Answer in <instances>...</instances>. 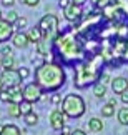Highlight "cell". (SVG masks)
Returning a JSON list of instances; mask_svg holds the SVG:
<instances>
[{
    "label": "cell",
    "mask_w": 128,
    "mask_h": 135,
    "mask_svg": "<svg viewBox=\"0 0 128 135\" xmlns=\"http://www.w3.org/2000/svg\"><path fill=\"white\" fill-rule=\"evenodd\" d=\"M70 135H86V132H85V130H81V128H75V130H71Z\"/></svg>",
    "instance_id": "34"
},
{
    "label": "cell",
    "mask_w": 128,
    "mask_h": 135,
    "mask_svg": "<svg viewBox=\"0 0 128 135\" xmlns=\"http://www.w3.org/2000/svg\"><path fill=\"white\" fill-rule=\"evenodd\" d=\"M71 2H75L76 5H83V3H86L88 0H71Z\"/></svg>",
    "instance_id": "37"
},
{
    "label": "cell",
    "mask_w": 128,
    "mask_h": 135,
    "mask_svg": "<svg viewBox=\"0 0 128 135\" xmlns=\"http://www.w3.org/2000/svg\"><path fill=\"white\" fill-rule=\"evenodd\" d=\"M81 5H76L75 2H70L66 7L63 8V15L68 22H76V20L81 18Z\"/></svg>",
    "instance_id": "9"
},
{
    "label": "cell",
    "mask_w": 128,
    "mask_h": 135,
    "mask_svg": "<svg viewBox=\"0 0 128 135\" xmlns=\"http://www.w3.org/2000/svg\"><path fill=\"white\" fill-rule=\"evenodd\" d=\"M108 103H110V105H113V107H116V98H110Z\"/></svg>",
    "instance_id": "38"
},
{
    "label": "cell",
    "mask_w": 128,
    "mask_h": 135,
    "mask_svg": "<svg viewBox=\"0 0 128 135\" xmlns=\"http://www.w3.org/2000/svg\"><path fill=\"white\" fill-rule=\"evenodd\" d=\"M105 128V125H103V122H101V118H98V117H91L90 120H88V130L90 132H95V133H98V132H101Z\"/></svg>",
    "instance_id": "14"
},
{
    "label": "cell",
    "mask_w": 128,
    "mask_h": 135,
    "mask_svg": "<svg viewBox=\"0 0 128 135\" xmlns=\"http://www.w3.org/2000/svg\"><path fill=\"white\" fill-rule=\"evenodd\" d=\"M3 87H5V84H3V80H2V74H0V92L3 90Z\"/></svg>",
    "instance_id": "39"
},
{
    "label": "cell",
    "mask_w": 128,
    "mask_h": 135,
    "mask_svg": "<svg viewBox=\"0 0 128 135\" xmlns=\"http://www.w3.org/2000/svg\"><path fill=\"white\" fill-rule=\"evenodd\" d=\"M3 69V65H2V57H0V70Z\"/></svg>",
    "instance_id": "40"
},
{
    "label": "cell",
    "mask_w": 128,
    "mask_h": 135,
    "mask_svg": "<svg viewBox=\"0 0 128 135\" xmlns=\"http://www.w3.org/2000/svg\"><path fill=\"white\" fill-rule=\"evenodd\" d=\"M55 44L58 47V52H60V57L65 60V62H73V60H78L83 57V49H81V44L75 38L73 33H60Z\"/></svg>",
    "instance_id": "2"
},
{
    "label": "cell",
    "mask_w": 128,
    "mask_h": 135,
    "mask_svg": "<svg viewBox=\"0 0 128 135\" xmlns=\"http://www.w3.org/2000/svg\"><path fill=\"white\" fill-rule=\"evenodd\" d=\"M2 15H3V13H2V12H0V18H2Z\"/></svg>",
    "instance_id": "42"
},
{
    "label": "cell",
    "mask_w": 128,
    "mask_h": 135,
    "mask_svg": "<svg viewBox=\"0 0 128 135\" xmlns=\"http://www.w3.org/2000/svg\"><path fill=\"white\" fill-rule=\"evenodd\" d=\"M2 80L5 87H17V85H22V77L18 74V69L17 70H3L2 72Z\"/></svg>",
    "instance_id": "8"
},
{
    "label": "cell",
    "mask_w": 128,
    "mask_h": 135,
    "mask_svg": "<svg viewBox=\"0 0 128 135\" xmlns=\"http://www.w3.org/2000/svg\"><path fill=\"white\" fill-rule=\"evenodd\" d=\"M120 98H121V102H123L125 105H128V90L121 93V95H120Z\"/></svg>",
    "instance_id": "33"
},
{
    "label": "cell",
    "mask_w": 128,
    "mask_h": 135,
    "mask_svg": "<svg viewBox=\"0 0 128 135\" xmlns=\"http://www.w3.org/2000/svg\"><path fill=\"white\" fill-rule=\"evenodd\" d=\"M15 25H17V28H25L28 25V20L25 18V17H18V20H17V23H15Z\"/></svg>",
    "instance_id": "26"
},
{
    "label": "cell",
    "mask_w": 128,
    "mask_h": 135,
    "mask_svg": "<svg viewBox=\"0 0 128 135\" xmlns=\"http://www.w3.org/2000/svg\"><path fill=\"white\" fill-rule=\"evenodd\" d=\"M110 84H111V90L116 95H121L123 92L128 90V80L125 77H115V79H111Z\"/></svg>",
    "instance_id": "11"
},
{
    "label": "cell",
    "mask_w": 128,
    "mask_h": 135,
    "mask_svg": "<svg viewBox=\"0 0 128 135\" xmlns=\"http://www.w3.org/2000/svg\"><path fill=\"white\" fill-rule=\"evenodd\" d=\"M2 65H3V70H17L15 69V57L13 55L2 57Z\"/></svg>",
    "instance_id": "17"
},
{
    "label": "cell",
    "mask_w": 128,
    "mask_h": 135,
    "mask_svg": "<svg viewBox=\"0 0 128 135\" xmlns=\"http://www.w3.org/2000/svg\"><path fill=\"white\" fill-rule=\"evenodd\" d=\"M35 82L45 92H57L65 84V70L60 64L43 62L35 70Z\"/></svg>",
    "instance_id": "1"
},
{
    "label": "cell",
    "mask_w": 128,
    "mask_h": 135,
    "mask_svg": "<svg viewBox=\"0 0 128 135\" xmlns=\"http://www.w3.org/2000/svg\"><path fill=\"white\" fill-rule=\"evenodd\" d=\"M8 115L12 118H18L22 117V110H20L18 103H8Z\"/></svg>",
    "instance_id": "19"
},
{
    "label": "cell",
    "mask_w": 128,
    "mask_h": 135,
    "mask_svg": "<svg viewBox=\"0 0 128 135\" xmlns=\"http://www.w3.org/2000/svg\"><path fill=\"white\" fill-rule=\"evenodd\" d=\"M70 133H71V128L65 125V127L62 128V135H70Z\"/></svg>",
    "instance_id": "35"
},
{
    "label": "cell",
    "mask_w": 128,
    "mask_h": 135,
    "mask_svg": "<svg viewBox=\"0 0 128 135\" xmlns=\"http://www.w3.org/2000/svg\"><path fill=\"white\" fill-rule=\"evenodd\" d=\"M40 30L43 32V37H47L50 40H57V37L60 35V28H58V17L53 13H47L40 18L38 22Z\"/></svg>",
    "instance_id": "5"
},
{
    "label": "cell",
    "mask_w": 128,
    "mask_h": 135,
    "mask_svg": "<svg viewBox=\"0 0 128 135\" xmlns=\"http://www.w3.org/2000/svg\"><path fill=\"white\" fill-rule=\"evenodd\" d=\"M2 18L5 20V22L15 25V23H17V20H18V13L15 12V10H10V12H7L5 15H2Z\"/></svg>",
    "instance_id": "21"
},
{
    "label": "cell",
    "mask_w": 128,
    "mask_h": 135,
    "mask_svg": "<svg viewBox=\"0 0 128 135\" xmlns=\"http://www.w3.org/2000/svg\"><path fill=\"white\" fill-rule=\"evenodd\" d=\"M15 33V28L12 23L5 22L3 18H0V44H5L7 40H10Z\"/></svg>",
    "instance_id": "10"
},
{
    "label": "cell",
    "mask_w": 128,
    "mask_h": 135,
    "mask_svg": "<svg viewBox=\"0 0 128 135\" xmlns=\"http://www.w3.org/2000/svg\"><path fill=\"white\" fill-rule=\"evenodd\" d=\"M48 122H50V127L53 128V130H60L62 132V128L66 125V115L62 108H55V110L50 112L48 115Z\"/></svg>",
    "instance_id": "7"
},
{
    "label": "cell",
    "mask_w": 128,
    "mask_h": 135,
    "mask_svg": "<svg viewBox=\"0 0 128 135\" xmlns=\"http://www.w3.org/2000/svg\"><path fill=\"white\" fill-rule=\"evenodd\" d=\"M116 117H118V122L121 125H128V107L120 108L118 113H116Z\"/></svg>",
    "instance_id": "22"
},
{
    "label": "cell",
    "mask_w": 128,
    "mask_h": 135,
    "mask_svg": "<svg viewBox=\"0 0 128 135\" xmlns=\"http://www.w3.org/2000/svg\"><path fill=\"white\" fill-rule=\"evenodd\" d=\"M62 100H63V98H62V95H60V93H53V95L50 97V102L55 103V105H57V103H62Z\"/></svg>",
    "instance_id": "29"
},
{
    "label": "cell",
    "mask_w": 128,
    "mask_h": 135,
    "mask_svg": "<svg viewBox=\"0 0 128 135\" xmlns=\"http://www.w3.org/2000/svg\"><path fill=\"white\" fill-rule=\"evenodd\" d=\"M0 100H2L3 103H10V93L7 90H2L0 92Z\"/></svg>",
    "instance_id": "27"
},
{
    "label": "cell",
    "mask_w": 128,
    "mask_h": 135,
    "mask_svg": "<svg viewBox=\"0 0 128 135\" xmlns=\"http://www.w3.org/2000/svg\"><path fill=\"white\" fill-rule=\"evenodd\" d=\"M98 60V59H96ZM96 60H86L81 65L76 67L75 70V85L83 89V87L90 84H96L100 80V65L96 64Z\"/></svg>",
    "instance_id": "3"
},
{
    "label": "cell",
    "mask_w": 128,
    "mask_h": 135,
    "mask_svg": "<svg viewBox=\"0 0 128 135\" xmlns=\"http://www.w3.org/2000/svg\"><path fill=\"white\" fill-rule=\"evenodd\" d=\"M0 135H22V130L13 123H7L3 125V130L0 132Z\"/></svg>",
    "instance_id": "16"
},
{
    "label": "cell",
    "mask_w": 128,
    "mask_h": 135,
    "mask_svg": "<svg viewBox=\"0 0 128 135\" xmlns=\"http://www.w3.org/2000/svg\"><path fill=\"white\" fill-rule=\"evenodd\" d=\"M27 35H28V40H30V42H33V44H37V42H40V40L43 38V32L40 30L38 25L30 28L28 32H27Z\"/></svg>",
    "instance_id": "15"
},
{
    "label": "cell",
    "mask_w": 128,
    "mask_h": 135,
    "mask_svg": "<svg viewBox=\"0 0 128 135\" xmlns=\"http://www.w3.org/2000/svg\"><path fill=\"white\" fill-rule=\"evenodd\" d=\"M70 2H71V0H60V7L65 8V7H66V5H68Z\"/></svg>",
    "instance_id": "36"
},
{
    "label": "cell",
    "mask_w": 128,
    "mask_h": 135,
    "mask_svg": "<svg viewBox=\"0 0 128 135\" xmlns=\"http://www.w3.org/2000/svg\"><path fill=\"white\" fill-rule=\"evenodd\" d=\"M22 2L27 5V7H37L40 3V0H22Z\"/></svg>",
    "instance_id": "30"
},
{
    "label": "cell",
    "mask_w": 128,
    "mask_h": 135,
    "mask_svg": "<svg viewBox=\"0 0 128 135\" xmlns=\"http://www.w3.org/2000/svg\"><path fill=\"white\" fill-rule=\"evenodd\" d=\"M5 55H13V50L7 44H0V57H5Z\"/></svg>",
    "instance_id": "25"
},
{
    "label": "cell",
    "mask_w": 128,
    "mask_h": 135,
    "mask_svg": "<svg viewBox=\"0 0 128 135\" xmlns=\"http://www.w3.org/2000/svg\"><path fill=\"white\" fill-rule=\"evenodd\" d=\"M12 44L15 49H27L30 40H28V35L25 32H15L13 37H12Z\"/></svg>",
    "instance_id": "12"
},
{
    "label": "cell",
    "mask_w": 128,
    "mask_h": 135,
    "mask_svg": "<svg viewBox=\"0 0 128 135\" xmlns=\"http://www.w3.org/2000/svg\"><path fill=\"white\" fill-rule=\"evenodd\" d=\"M52 44H53V40H50V38H47V37H43L40 42L35 44V49H37L38 55L48 57V55H50V49H52Z\"/></svg>",
    "instance_id": "13"
},
{
    "label": "cell",
    "mask_w": 128,
    "mask_h": 135,
    "mask_svg": "<svg viewBox=\"0 0 128 135\" xmlns=\"http://www.w3.org/2000/svg\"><path fill=\"white\" fill-rule=\"evenodd\" d=\"M62 110L65 112V115L70 117V118H80L86 110L83 97L76 95V93H68V95H65L63 100H62Z\"/></svg>",
    "instance_id": "4"
},
{
    "label": "cell",
    "mask_w": 128,
    "mask_h": 135,
    "mask_svg": "<svg viewBox=\"0 0 128 135\" xmlns=\"http://www.w3.org/2000/svg\"><path fill=\"white\" fill-rule=\"evenodd\" d=\"M98 82H101V84H105V85H106L108 82H111V79H110V75H108V74H101Z\"/></svg>",
    "instance_id": "31"
},
{
    "label": "cell",
    "mask_w": 128,
    "mask_h": 135,
    "mask_svg": "<svg viewBox=\"0 0 128 135\" xmlns=\"http://www.w3.org/2000/svg\"><path fill=\"white\" fill-rule=\"evenodd\" d=\"M0 2H2V5H3V7H13V5H15V0H0Z\"/></svg>",
    "instance_id": "32"
},
{
    "label": "cell",
    "mask_w": 128,
    "mask_h": 135,
    "mask_svg": "<svg viewBox=\"0 0 128 135\" xmlns=\"http://www.w3.org/2000/svg\"><path fill=\"white\" fill-rule=\"evenodd\" d=\"M23 120H25V123H27V127H35L38 123V115L35 112H30L28 115L23 117Z\"/></svg>",
    "instance_id": "20"
},
{
    "label": "cell",
    "mask_w": 128,
    "mask_h": 135,
    "mask_svg": "<svg viewBox=\"0 0 128 135\" xmlns=\"http://www.w3.org/2000/svg\"><path fill=\"white\" fill-rule=\"evenodd\" d=\"M3 130V125H0V132H2Z\"/></svg>",
    "instance_id": "41"
},
{
    "label": "cell",
    "mask_w": 128,
    "mask_h": 135,
    "mask_svg": "<svg viewBox=\"0 0 128 135\" xmlns=\"http://www.w3.org/2000/svg\"><path fill=\"white\" fill-rule=\"evenodd\" d=\"M42 95H43V90L37 82H30V84H27L23 87V98L30 103L38 102L42 98Z\"/></svg>",
    "instance_id": "6"
},
{
    "label": "cell",
    "mask_w": 128,
    "mask_h": 135,
    "mask_svg": "<svg viewBox=\"0 0 128 135\" xmlns=\"http://www.w3.org/2000/svg\"><path fill=\"white\" fill-rule=\"evenodd\" d=\"M115 108L113 105H110V103H105L103 107H101V115L103 117H113L115 115Z\"/></svg>",
    "instance_id": "23"
},
{
    "label": "cell",
    "mask_w": 128,
    "mask_h": 135,
    "mask_svg": "<svg viewBox=\"0 0 128 135\" xmlns=\"http://www.w3.org/2000/svg\"><path fill=\"white\" fill-rule=\"evenodd\" d=\"M32 108H33V103H30V102H27V100H23L22 103H20V110H22V115H23V117L28 115L30 112H33Z\"/></svg>",
    "instance_id": "24"
},
{
    "label": "cell",
    "mask_w": 128,
    "mask_h": 135,
    "mask_svg": "<svg viewBox=\"0 0 128 135\" xmlns=\"http://www.w3.org/2000/svg\"><path fill=\"white\" fill-rule=\"evenodd\" d=\"M18 74H20V77H22V80H25V79H28L30 70L27 69V67H22V69H18Z\"/></svg>",
    "instance_id": "28"
},
{
    "label": "cell",
    "mask_w": 128,
    "mask_h": 135,
    "mask_svg": "<svg viewBox=\"0 0 128 135\" xmlns=\"http://www.w3.org/2000/svg\"><path fill=\"white\" fill-rule=\"evenodd\" d=\"M93 95L96 98H103L106 95V85L101 84V82H96V84L93 85Z\"/></svg>",
    "instance_id": "18"
}]
</instances>
